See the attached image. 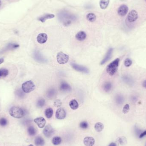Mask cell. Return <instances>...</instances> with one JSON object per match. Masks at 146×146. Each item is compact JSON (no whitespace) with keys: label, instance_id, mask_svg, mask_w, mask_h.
Masks as SVG:
<instances>
[{"label":"cell","instance_id":"16","mask_svg":"<svg viewBox=\"0 0 146 146\" xmlns=\"http://www.w3.org/2000/svg\"><path fill=\"white\" fill-rule=\"evenodd\" d=\"M59 89L61 91H64V92H67V91H70L71 90V86L66 82H62L61 83L60 86H59Z\"/></svg>","mask_w":146,"mask_h":146},{"label":"cell","instance_id":"25","mask_svg":"<svg viewBox=\"0 0 146 146\" xmlns=\"http://www.w3.org/2000/svg\"><path fill=\"white\" fill-rule=\"evenodd\" d=\"M112 85L111 83L109 82H106L103 85V89L106 92H108L111 90Z\"/></svg>","mask_w":146,"mask_h":146},{"label":"cell","instance_id":"44","mask_svg":"<svg viewBox=\"0 0 146 146\" xmlns=\"http://www.w3.org/2000/svg\"><path fill=\"white\" fill-rule=\"evenodd\" d=\"M108 146H117V145L115 143L112 142V143H110V144Z\"/></svg>","mask_w":146,"mask_h":146},{"label":"cell","instance_id":"42","mask_svg":"<svg viewBox=\"0 0 146 146\" xmlns=\"http://www.w3.org/2000/svg\"><path fill=\"white\" fill-rule=\"evenodd\" d=\"M137 100V98L135 96H133L132 98V101H133V102H135Z\"/></svg>","mask_w":146,"mask_h":146},{"label":"cell","instance_id":"32","mask_svg":"<svg viewBox=\"0 0 146 146\" xmlns=\"http://www.w3.org/2000/svg\"><path fill=\"white\" fill-rule=\"evenodd\" d=\"M45 104V101L43 98H40L37 101V106L39 108L43 107Z\"/></svg>","mask_w":146,"mask_h":146},{"label":"cell","instance_id":"34","mask_svg":"<svg viewBox=\"0 0 146 146\" xmlns=\"http://www.w3.org/2000/svg\"><path fill=\"white\" fill-rule=\"evenodd\" d=\"M88 126H89L88 123L86 121H82L79 124V127L82 129H87L88 128Z\"/></svg>","mask_w":146,"mask_h":146},{"label":"cell","instance_id":"28","mask_svg":"<svg viewBox=\"0 0 146 146\" xmlns=\"http://www.w3.org/2000/svg\"><path fill=\"white\" fill-rule=\"evenodd\" d=\"M124 99L123 96L121 95H117L115 97V101L118 105H121L123 103Z\"/></svg>","mask_w":146,"mask_h":146},{"label":"cell","instance_id":"40","mask_svg":"<svg viewBox=\"0 0 146 146\" xmlns=\"http://www.w3.org/2000/svg\"><path fill=\"white\" fill-rule=\"evenodd\" d=\"M61 105H62V102L59 100H56L54 102V106L56 107H59Z\"/></svg>","mask_w":146,"mask_h":146},{"label":"cell","instance_id":"45","mask_svg":"<svg viewBox=\"0 0 146 146\" xmlns=\"http://www.w3.org/2000/svg\"><path fill=\"white\" fill-rule=\"evenodd\" d=\"M4 62V59L3 58H1L0 59V64H2Z\"/></svg>","mask_w":146,"mask_h":146},{"label":"cell","instance_id":"37","mask_svg":"<svg viewBox=\"0 0 146 146\" xmlns=\"http://www.w3.org/2000/svg\"><path fill=\"white\" fill-rule=\"evenodd\" d=\"M134 131L135 133V135L137 136H139V135H141V133H142V130L140 129L137 126H135L134 128Z\"/></svg>","mask_w":146,"mask_h":146},{"label":"cell","instance_id":"5","mask_svg":"<svg viewBox=\"0 0 146 146\" xmlns=\"http://www.w3.org/2000/svg\"><path fill=\"white\" fill-rule=\"evenodd\" d=\"M71 64L73 68L76 71L85 74H88L89 72V69H87L86 67H84L83 66H81L74 63H71Z\"/></svg>","mask_w":146,"mask_h":146},{"label":"cell","instance_id":"17","mask_svg":"<svg viewBox=\"0 0 146 146\" xmlns=\"http://www.w3.org/2000/svg\"><path fill=\"white\" fill-rule=\"evenodd\" d=\"M56 90L54 88L49 89L46 93L47 98L49 99H52L54 98L56 96Z\"/></svg>","mask_w":146,"mask_h":146},{"label":"cell","instance_id":"43","mask_svg":"<svg viewBox=\"0 0 146 146\" xmlns=\"http://www.w3.org/2000/svg\"><path fill=\"white\" fill-rule=\"evenodd\" d=\"M142 86L144 88L146 89V80L143 81V83H142Z\"/></svg>","mask_w":146,"mask_h":146},{"label":"cell","instance_id":"35","mask_svg":"<svg viewBox=\"0 0 146 146\" xmlns=\"http://www.w3.org/2000/svg\"><path fill=\"white\" fill-rule=\"evenodd\" d=\"M132 63H133V61H132L131 59L129 58L126 59L125 60L124 62L125 66L126 67H130V66L132 64Z\"/></svg>","mask_w":146,"mask_h":146},{"label":"cell","instance_id":"39","mask_svg":"<svg viewBox=\"0 0 146 146\" xmlns=\"http://www.w3.org/2000/svg\"><path fill=\"white\" fill-rule=\"evenodd\" d=\"M129 106L128 104H126L123 107V112L124 114H126L129 112Z\"/></svg>","mask_w":146,"mask_h":146},{"label":"cell","instance_id":"6","mask_svg":"<svg viewBox=\"0 0 146 146\" xmlns=\"http://www.w3.org/2000/svg\"><path fill=\"white\" fill-rule=\"evenodd\" d=\"M54 129L50 124L46 126L43 129V133L44 136L47 138H49L54 133Z\"/></svg>","mask_w":146,"mask_h":146},{"label":"cell","instance_id":"29","mask_svg":"<svg viewBox=\"0 0 146 146\" xmlns=\"http://www.w3.org/2000/svg\"><path fill=\"white\" fill-rule=\"evenodd\" d=\"M86 19L90 22H94L96 19V16L95 14L93 13H89L87 15Z\"/></svg>","mask_w":146,"mask_h":146},{"label":"cell","instance_id":"13","mask_svg":"<svg viewBox=\"0 0 146 146\" xmlns=\"http://www.w3.org/2000/svg\"><path fill=\"white\" fill-rule=\"evenodd\" d=\"M47 40V36L46 34L42 33L39 34L37 37V41L39 44H44Z\"/></svg>","mask_w":146,"mask_h":146},{"label":"cell","instance_id":"36","mask_svg":"<svg viewBox=\"0 0 146 146\" xmlns=\"http://www.w3.org/2000/svg\"><path fill=\"white\" fill-rule=\"evenodd\" d=\"M16 95H17L18 97L20 98H22L24 97L25 94L24 93L23 90L21 89H18L16 91Z\"/></svg>","mask_w":146,"mask_h":146},{"label":"cell","instance_id":"8","mask_svg":"<svg viewBox=\"0 0 146 146\" xmlns=\"http://www.w3.org/2000/svg\"><path fill=\"white\" fill-rule=\"evenodd\" d=\"M66 116V113L64 109L62 108H59L56 112V117L57 119H64Z\"/></svg>","mask_w":146,"mask_h":146},{"label":"cell","instance_id":"7","mask_svg":"<svg viewBox=\"0 0 146 146\" xmlns=\"http://www.w3.org/2000/svg\"><path fill=\"white\" fill-rule=\"evenodd\" d=\"M138 13L135 10H132L129 12L127 16V20L130 22H133L138 19Z\"/></svg>","mask_w":146,"mask_h":146},{"label":"cell","instance_id":"46","mask_svg":"<svg viewBox=\"0 0 146 146\" xmlns=\"http://www.w3.org/2000/svg\"><path fill=\"white\" fill-rule=\"evenodd\" d=\"M1 6H2V2H1V0H0V7H1Z\"/></svg>","mask_w":146,"mask_h":146},{"label":"cell","instance_id":"41","mask_svg":"<svg viewBox=\"0 0 146 146\" xmlns=\"http://www.w3.org/2000/svg\"><path fill=\"white\" fill-rule=\"evenodd\" d=\"M146 135V130H145V131L142 132L141 133V135H139V138H143V137H144Z\"/></svg>","mask_w":146,"mask_h":146},{"label":"cell","instance_id":"33","mask_svg":"<svg viewBox=\"0 0 146 146\" xmlns=\"http://www.w3.org/2000/svg\"><path fill=\"white\" fill-rule=\"evenodd\" d=\"M118 141L121 145H124L126 144V142H127L126 138L123 137V136L119 138H118Z\"/></svg>","mask_w":146,"mask_h":146},{"label":"cell","instance_id":"21","mask_svg":"<svg viewBox=\"0 0 146 146\" xmlns=\"http://www.w3.org/2000/svg\"><path fill=\"white\" fill-rule=\"evenodd\" d=\"M69 106L73 110H76L79 107V103L76 100H72L69 103Z\"/></svg>","mask_w":146,"mask_h":146},{"label":"cell","instance_id":"9","mask_svg":"<svg viewBox=\"0 0 146 146\" xmlns=\"http://www.w3.org/2000/svg\"><path fill=\"white\" fill-rule=\"evenodd\" d=\"M34 59L37 62L40 63H44L46 62V59L38 51H35L34 53Z\"/></svg>","mask_w":146,"mask_h":146},{"label":"cell","instance_id":"19","mask_svg":"<svg viewBox=\"0 0 146 146\" xmlns=\"http://www.w3.org/2000/svg\"><path fill=\"white\" fill-rule=\"evenodd\" d=\"M35 143L36 146H43L45 144V141L41 136H37L35 140Z\"/></svg>","mask_w":146,"mask_h":146},{"label":"cell","instance_id":"4","mask_svg":"<svg viewBox=\"0 0 146 146\" xmlns=\"http://www.w3.org/2000/svg\"><path fill=\"white\" fill-rule=\"evenodd\" d=\"M56 59L59 64H63L67 63L69 60V55L62 52L58 53L56 56Z\"/></svg>","mask_w":146,"mask_h":146},{"label":"cell","instance_id":"27","mask_svg":"<svg viewBox=\"0 0 146 146\" xmlns=\"http://www.w3.org/2000/svg\"><path fill=\"white\" fill-rule=\"evenodd\" d=\"M62 142V138L59 136H56L53 138L52 140V143L54 145H58Z\"/></svg>","mask_w":146,"mask_h":146},{"label":"cell","instance_id":"12","mask_svg":"<svg viewBox=\"0 0 146 146\" xmlns=\"http://www.w3.org/2000/svg\"><path fill=\"white\" fill-rule=\"evenodd\" d=\"M113 51V48H110L109 49L107 52L106 53V54L104 58H103V59L102 61L101 62V65H103V64H105L106 62H108V61L111 59V55H112V54Z\"/></svg>","mask_w":146,"mask_h":146},{"label":"cell","instance_id":"10","mask_svg":"<svg viewBox=\"0 0 146 146\" xmlns=\"http://www.w3.org/2000/svg\"><path fill=\"white\" fill-rule=\"evenodd\" d=\"M34 122L40 128H43L45 126L46 120L43 117H39L34 120Z\"/></svg>","mask_w":146,"mask_h":146},{"label":"cell","instance_id":"14","mask_svg":"<svg viewBox=\"0 0 146 146\" xmlns=\"http://www.w3.org/2000/svg\"><path fill=\"white\" fill-rule=\"evenodd\" d=\"M83 143L86 146H93L95 143V140L92 137H86L83 140Z\"/></svg>","mask_w":146,"mask_h":146},{"label":"cell","instance_id":"18","mask_svg":"<svg viewBox=\"0 0 146 146\" xmlns=\"http://www.w3.org/2000/svg\"><path fill=\"white\" fill-rule=\"evenodd\" d=\"M87 36V35L86 33L84 31H79V32L77 33L76 35V39L79 41H83L85 39H86Z\"/></svg>","mask_w":146,"mask_h":146},{"label":"cell","instance_id":"22","mask_svg":"<svg viewBox=\"0 0 146 146\" xmlns=\"http://www.w3.org/2000/svg\"><path fill=\"white\" fill-rule=\"evenodd\" d=\"M104 127V125L101 122H98L95 123L94 125V129L97 132L100 133L103 131Z\"/></svg>","mask_w":146,"mask_h":146},{"label":"cell","instance_id":"26","mask_svg":"<svg viewBox=\"0 0 146 146\" xmlns=\"http://www.w3.org/2000/svg\"><path fill=\"white\" fill-rule=\"evenodd\" d=\"M109 3V0H100V6L102 9H105L107 7Z\"/></svg>","mask_w":146,"mask_h":146},{"label":"cell","instance_id":"49","mask_svg":"<svg viewBox=\"0 0 146 146\" xmlns=\"http://www.w3.org/2000/svg\"></svg>","mask_w":146,"mask_h":146},{"label":"cell","instance_id":"3","mask_svg":"<svg viewBox=\"0 0 146 146\" xmlns=\"http://www.w3.org/2000/svg\"><path fill=\"white\" fill-rule=\"evenodd\" d=\"M36 86L32 81H27L22 85V89L24 92L29 93L33 91L35 89Z\"/></svg>","mask_w":146,"mask_h":146},{"label":"cell","instance_id":"20","mask_svg":"<svg viewBox=\"0 0 146 146\" xmlns=\"http://www.w3.org/2000/svg\"><path fill=\"white\" fill-rule=\"evenodd\" d=\"M54 17H55V15H54L47 14H45V15H43V16H42V17L39 18V19H38V20H39V21L42 22H45V21L47 19H52V18Z\"/></svg>","mask_w":146,"mask_h":146},{"label":"cell","instance_id":"31","mask_svg":"<svg viewBox=\"0 0 146 146\" xmlns=\"http://www.w3.org/2000/svg\"><path fill=\"white\" fill-rule=\"evenodd\" d=\"M27 132H28V134L30 136H34L36 133V129H35V128L33 126H30L28 128Z\"/></svg>","mask_w":146,"mask_h":146},{"label":"cell","instance_id":"11","mask_svg":"<svg viewBox=\"0 0 146 146\" xmlns=\"http://www.w3.org/2000/svg\"><path fill=\"white\" fill-rule=\"evenodd\" d=\"M128 7L126 5H122L118 8V15L121 16H124L126 15L128 12Z\"/></svg>","mask_w":146,"mask_h":146},{"label":"cell","instance_id":"2","mask_svg":"<svg viewBox=\"0 0 146 146\" xmlns=\"http://www.w3.org/2000/svg\"><path fill=\"white\" fill-rule=\"evenodd\" d=\"M9 114L14 118L20 119L23 118L24 115V110L18 106H13L10 109Z\"/></svg>","mask_w":146,"mask_h":146},{"label":"cell","instance_id":"48","mask_svg":"<svg viewBox=\"0 0 146 146\" xmlns=\"http://www.w3.org/2000/svg\"><path fill=\"white\" fill-rule=\"evenodd\" d=\"M145 1H146V0H145Z\"/></svg>","mask_w":146,"mask_h":146},{"label":"cell","instance_id":"30","mask_svg":"<svg viewBox=\"0 0 146 146\" xmlns=\"http://www.w3.org/2000/svg\"><path fill=\"white\" fill-rule=\"evenodd\" d=\"M9 74V71L7 69H0V78L5 77Z\"/></svg>","mask_w":146,"mask_h":146},{"label":"cell","instance_id":"1","mask_svg":"<svg viewBox=\"0 0 146 146\" xmlns=\"http://www.w3.org/2000/svg\"><path fill=\"white\" fill-rule=\"evenodd\" d=\"M119 62V59L117 58L108 65L106 67V70L108 74L110 76H112L117 72L118 69Z\"/></svg>","mask_w":146,"mask_h":146},{"label":"cell","instance_id":"38","mask_svg":"<svg viewBox=\"0 0 146 146\" xmlns=\"http://www.w3.org/2000/svg\"><path fill=\"white\" fill-rule=\"evenodd\" d=\"M7 124V121L6 118H2L0 119V125L2 126H5Z\"/></svg>","mask_w":146,"mask_h":146},{"label":"cell","instance_id":"47","mask_svg":"<svg viewBox=\"0 0 146 146\" xmlns=\"http://www.w3.org/2000/svg\"><path fill=\"white\" fill-rule=\"evenodd\" d=\"M34 146L33 144H30L29 145V146Z\"/></svg>","mask_w":146,"mask_h":146},{"label":"cell","instance_id":"24","mask_svg":"<svg viewBox=\"0 0 146 146\" xmlns=\"http://www.w3.org/2000/svg\"><path fill=\"white\" fill-rule=\"evenodd\" d=\"M53 110L51 108H48L45 110L44 114L47 118L50 119L52 118L53 115Z\"/></svg>","mask_w":146,"mask_h":146},{"label":"cell","instance_id":"15","mask_svg":"<svg viewBox=\"0 0 146 146\" xmlns=\"http://www.w3.org/2000/svg\"><path fill=\"white\" fill-rule=\"evenodd\" d=\"M19 47V44H15V43H14V44H13V43H9L6 47H5L3 49V50L1 51V52L3 53L5 52L6 51L15 49L18 48Z\"/></svg>","mask_w":146,"mask_h":146},{"label":"cell","instance_id":"23","mask_svg":"<svg viewBox=\"0 0 146 146\" xmlns=\"http://www.w3.org/2000/svg\"><path fill=\"white\" fill-rule=\"evenodd\" d=\"M123 79L125 83L129 85H132L134 83L133 80L132 78L128 76H125L123 77Z\"/></svg>","mask_w":146,"mask_h":146}]
</instances>
